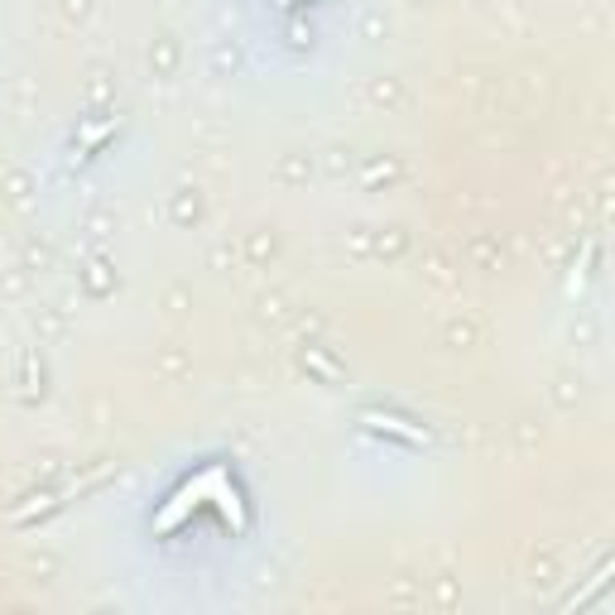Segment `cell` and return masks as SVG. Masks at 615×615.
<instances>
[{"mask_svg": "<svg viewBox=\"0 0 615 615\" xmlns=\"http://www.w3.org/2000/svg\"><path fill=\"white\" fill-rule=\"evenodd\" d=\"M197 501H207V471L202 476H193L188 485H179V495L159 509V519H155V529L159 533H169V529H179L183 519H188V509H197Z\"/></svg>", "mask_w": 615, "mask_h": 615, "instance_id": "obj_1", "label": "cell"}, {"mask_svg": "<svg viewBox=\"0 0 615 615\" xmlns=\"http://www.w3.org/2000/svg\"><path fill=\"white\" fill-rule=\"evenodd\" d=\"M207 495L217 501V509H222V519L231 529H246V501H241V491L226 481L222 467H207Z\"/></svg>", "mask_w": 615, "mask_h": 615, "instance_id": "obj_2", "label": "cell"}, {"mask_svg": "<svg viewBox=\"0 0 615 615\" xmlns=\"http://www.w3.org/2000/svg\"><path fill=\"white\" fill-rule=\"evenodd\" d=\"M366 423H370V428H380V433H399L404 443H423L419 428H409L404 419H390V414H366Z\"/></svg>", "mask_w": 615, "mask_h": 615, "instance_id": "obj_3", "label": "cell"}, {"mask_svg": "<svg viewBox=\"0 0 615 615\" xmlns=\"http://www.w3.org/2000/svg\"><path fill=\"white\" fill-rule=\"evenodd\" d=\"M280 5H298V0H280Z\"/></svg>", "mask_w": 615, "mask_h": 615, "instance_id": "obj_4", "label": "cell"}]
</instances>
